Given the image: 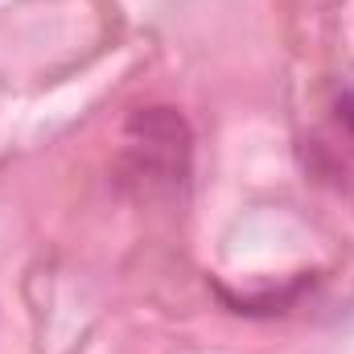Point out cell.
I'll return each instance as SVG.
<instances>
[{
  "label": "cell",
  "mask_w": 354,
  "mask_h": 354,
  "mask_svg": "<svg viewBox=\"0 0 354 354\" xmlns=\"http://www.w3.org/2000/svg\"><path fill=\"white\" fill-rule=\"evenodd\" d=\"M124 153L149 185H177L189 169V128L174 107H145L124 124Z\"/></svg>",
  "instance_id": "1"
},
{
  "label": "cell",
  "mask_w": 354,
  "mask_h": 354,
  "mask_svg": "<svg viewBox=\"0 0 354 354\" xmlns=\"http://www.w3.org/2000/svg\"><path fill=\"white\" fill-rule=\"evenodd\" d=\"M338 124H342V128H346V132L354 136V91L338 99Z\"/></svg>",
  "instance_id": "2"
}]
</instances>
